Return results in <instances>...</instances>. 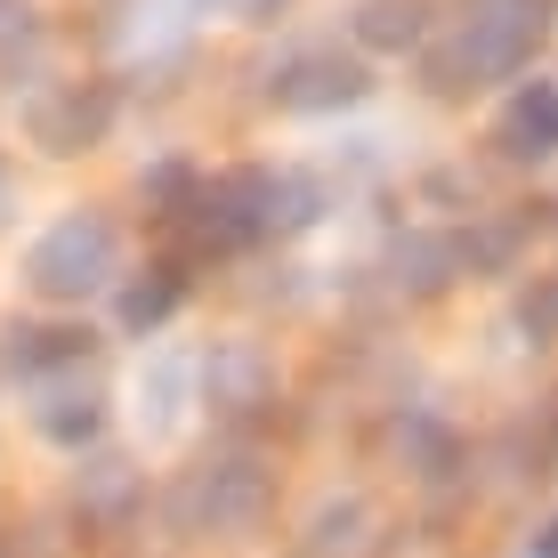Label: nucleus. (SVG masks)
Returning <instances> with one entry per match:
<instances>
[{"label": "nucleus", "mask_w": 558, "mask_h": 558, "mask_svg": "<svg viewBox=\"0 0 558 558\" xmlns=\"http://www.w3.org/2000/svg\"><path fill=\"white\" fill-rule=\"evenodd\" d=\"M543 0H470V16L453 25V41L437 49V89H486L510 82L543 41Z\"/></svg>", "instance_id": "1"}, {"label": "nucleus", "mask_w": 558, "mask_h": 558, "mask_svg": "<svg viewBox=\"0 0 558 558\" xmlns=\"http://www.w3.org/2000/svg\"><path fill=\"white\" fill-rule=\"evenodd\" d=\"M113 267H122V235H113V219H106V210H65L57 227H41V235H33L25 283H33L41 300L73 307V300L106 292Z\"/></svg>", "instance_id": "2"}, {"label": "nucleus", "mask_w": 558, "mask_h": 558, "mask_svg": "<svg viewBox=\"0 0 558 558\" xmlns=\"http://www.w3.org/2000/svg\"><path fill=\"white\" fill-rule=\"evenodd\" d=\"M364 65L340 49H300L292 65H276V82H267V98H276L283 113H332V106H356L364 98Z\"/></svg>", "instance_id": "3"}, {"label": "nucleus", "mask_w": 558, "mask_h": 558, "mask_svg": "<svg viewBox=\"0 0 558 558\" xmlns=\"http://www.w3.org/2000/svg\"><path fill=\"white\" fill-rule=\"evenodd\" d=\"M98 389L82 380V364H65V373H41V405H33V429L49 437V446L82 453L89 437H98Z\"/></svg>", "instance_id": "4"}, {"label": "nucleus", "mask_w": 558, "mask_h": 558, "mask_svg": "<svg viewBox=\"0 0 558 558\" xmlns=\"http://www.w3.org/2000/svg\"><path fill=\"white\" fill-rule=\"evenodd\" d=\"M494 146L510 162H550L558 154V82H518V98L494 122Z\"/></svg>", "instance_id": "5"}, {"label": "nucleus", "mask_w": 558, "mask_h": 558, "mask_svg": "<svg viewBox=\"0 0 558 558\" xmlns=\"http://www.w3.org/2000/svg\"><path fill=\"white\" fill-rule=\"evenodd\" d=\"M98 130H106L98 89H49V98L33 106V146H49V154H82Z\"/></svg>", "instance_id": "6"}, {"label": "nucleus", "mask_w": 558, "mask_h": 558, "mask_svg": "<svg viewBox=\"0 0 558 558\" xmlns=\"http://www.w3.org/2000/svg\"><path fill=\"white\" fill-rule=\"evenodd\" d=\"M259 502H267V477L252 470V461H227V470H210V486H203L210 526H252Z\"/></svg>", "instance_id": "7"}, {"label": "nucleus", "mask_w": 558, "mask_h": 558, "mask_svg": "<svg viewBox=\"0 0 558 558\" xmlns=\"http://www.w3.org/2000/svg\"><path fill=\"white\" fill-rule=\"evenodd\" d=\"M203 380H210V405H227V413H243V405H259V397H267V373H259L252 349H219Z\"/></svg>", "instance_id": "8"}, {"label": "nucleus", "mask_w": 558, "mask_h": 558, "mask_svg": "<svg viewBox=\"0 0 558 558\" xmlns=\"http://www.w3.org/2000/svg\"><path fill=\"white\" fill-rule=\"evenodd\" d=\"M89 356V332H65V324H49V332H16V349H9V364L16 373H65V364H82Z\"/></svg>", "instance_id": "9"}, {"label": "nucleus", "mask_w": 558, "mask_h": 558, "mask_svg": "<svg viewBox=\"0 0 558 558\" xmlns=\"http://www.w3.org/2000/svg\"><path fill=\"white\" fill-rule=\"evenodd\" d=\"M356 41L364 49H413L421 41V0H364L356 9Z\"/></svg>", "instance_id": "10"}, {"label": "nucleus", "mask_w": 558, "mask_h": 558, "mask_svg": "<svg viewBox=\"0 0 558 558\" xmlns=\"http://www.w3.org/2000/svg\"><path fill=\"white\" fill-rule=\"evenodd\" d=\"M179 292H186V283H179V267H146V276L122 292V324H130V332H154V324H162L170 307H179Z\"/></svg>", "instance_id": "11"}, {"label": "nucleus", "mask_w": 558, "mask_h": 558, "mask_svg": "<svg viewBox=\"0 0 558 558\" xmlns=\"http://www.w3.org/2000/svg\"><path fill=\"white\" fill-rule=\"evenodd\" d=\"M518 324H526L534 340H558V283H534V292L518 300Z\"/></svg>", "instance_id": "12"}, {"label": "nucleus", "mask_w": 558, "mask_h": 558, "mask_svg": "<svg viewBox=\"0 0 558 558\" xmlns=\"http://www.w3.org/2000/svg\"><path fill=\"white\" fill-rule=\"evenodd\" d=\"M16 49H33V9L25 0H0V65H9Z\"/></svg>", "instance_id": "13"}, {"label": "nucleus", "mask_w": 558, "mask_h": 558, "mask_svg": "<svg viewBox=\"0 0 558 558\" xmlns=\"http://www.w3.org/2000/svg\"><path fill=\"white\" fill-rule=\"evenodd\" d=\"M227 9H235V16H276L283 0H227Z\"/></svg>", "instance_id": "14"}, {"label": "nucleus", "mask_w": 558, "mask_h": 558, "mask_svg": "<svg viewBox=\"0 0 558 558\" xmlns=\"http://www.w3.org/2000/svg\"><path fill=\"white\" fill-rule=\"evenodd\" d=\"M534 558H558V518H550L543 534H534Z\"/></svg>", "instance_id": "15"}]
</instances>
